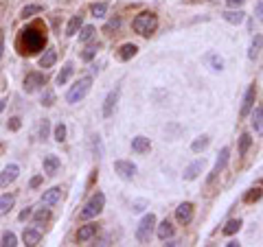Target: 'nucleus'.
Here are the masks:
<instances>
[{
  "label": "nucleus",
  "instance_id": "nucleus-1",
  "mask_svg": "<svg viewBox=\"0 0 263 247\" xmlns=\"http://www.w3.org/2000/svg\"><path fill=\"white\" fill-rule=\"evenodd\" d=\"M22 42H24V50L22 53L27 55H35L38 50L44 48V44H46V33H42L38 26H29L22 31Z\"/></svg>",
  "mask_w": 263,
  "mask_h": 247
},
{
  "label": "nucleus",
  "instance_id": "nucleus-2",
  "mask_svg": "<svg viewBox=\"0 0 263 247\" xmlns=\"http://www.w3.org/2000/svg\"><path fill=\"white\" fill-rule=\"evenodd\" d=\"M132 28H134V33L143 35V38H149V35L156 33V28H158V16L153 11L138 13L134 18V22H132Z\"/></svg>",
  "mask_w": 263,
  "mask_h": 247
},
{
  "label": "nucleus",
  "instance_id": "nucleus-3",
  "mask_svg": "<svg viewBox=\"0 0 263 247\" xmlns=\"http://www.w3.org/2000/svg\"><path fill=\"white\" fill-rule=\"evenodd\" d=\"M103 208H106V195L101 193V191H97L90 199L86 201V206L82 208V212H79V221H92V219H97V217L103 212Z\"/></svg>",
  "mask_w": 263,
  "mask_h": 247
},
{
  "label": "nucleus",
  "instance_id": "nucleus-4",
  "mask_svg": "<svg viewBox=\"0 0 263 247\" xmlns=\"http://www.w3.org/2000/svg\"><path fill=\"white\" fill-rule=\"evenodd\" d=\"M90 88H92V75H86V77H82V79H77V81L70 85V90L66 92V103L77 105L79 101H84V99L88 97Z\"/></svg>",
  "mask_w": 263,
  "mask_h": 247
},
{
  "label": "nucleus",
  "instance_id": "nucleus-5",
  "mask_svg": "<svg viewBox=\"0 0 263 247\" xmlns=\"http://www.w3.org/2000/svg\"><path fill=\"white\" fill-rule=\"evenodd\" d=\"M156 214L153 212H147L143 217L141 221H138V228H136V241L141 243V245H147L151 241V236H153V232H156Z\"/></svg>",
  "mask_w": 263,
  "mask_h": 247
},
{
  "label": "nucleus",
  "instance_id": "nucleus-6",
  "mask_svg": "<svg viewBox=\"0 0 263 247\" xmlns=\"http://www.w3.org/2000/svg\"><path fill=\"white\" fill-rule=\"evenodd\" d=\"M44 85H46V75L44 72H29V75L24 77V83H22V88H24L27 94H35L38 90H44Z\"/></svg>",
  "mask_w": 263,
  "mask_h": 247
},
{
  "label": "nucleus",
  "instance_id": "nucleus-7",
  "mask_svg": "<svg viewBox=\"0 0 263 247\" xmlns=\"http://www.w3.org/2000/svg\"><path fill=\"white\" fill-rule=\"evenodd\" d=\"M228 160H230V149H228V147H224L222 151H219V158L215 160V166L211 169L208 177H206V186H211L219 175H222L224 169H226V164H228Z\"/></svg>",
  "mask_w": 263,
  "mask_h": 247
},
{
  "label": "nucleus",
  "instance_id": "nucleus-8",
  "mask_svg": "<svg viewBox=\"0 0 263 247\" xmlns=\"http://www.w3.org/2000/svg\"><path fill=\"white\" fill-rule=\"evenodd\" d=\"M254 99H257V88H254V83L248 85V90L244 94V101H241V110H239V118L244 120L250 116L252 112V107H254Z\"/></svg>",
  "mask_w": 263,
  "mask_h": 247
},
{
  "label": "nucleus",
  "instance_id": "nucleus-9",
  "mask_svg": "<svg viewBox=\"0 0 263 247\" xmlns=\"http://www.w3.org/2000/svg\"><path fill=\"white\" fill-rule=\"evenodd\" d=\"M193 214H195V206L191 201H182L178 208H175V221L180 225H189L193 221Z\"/></svg>",
  "mask_w": 263,
  "mask_h": 247
},
{
  "label": "nucleus",
  "instance_id": "nucleus-10",
  "mask_svg": "<svg viewBox=\"0 0 263 247\" xmlns=\"http://www.w3.org/2000/svg\"><path fill=\"white\" fill-rule=\"evenodd\" d=\"M119 97H121V88H114L108 92V97L103 101V118H110L116 110V103H119Z\"/></svg>",
  "mask_w": 263,
  "mask_h": 247
},
{
  "label": "nucleus",
  "instance_id": "nucleus-11",
  "mask_svg": "<svg viewBox=\"0 0 263 247\" xmlns=\"http://www.w3.org/2000/svg\"><path fill=\"white\" fill-rule=\"evenodd\" d=\"M97 232H99V223H94V221L79 225V230H77V241H79V243L90 241V238L97 236Z\"/></svg>",
  "mask_w": 263,
  "mask_h": 247
},
{
  "label": "nucleus",
  "instance_id": "nucleus-12",
  "mask_svg": "<svg viewBox=\"0 0 263 247\" xmlns=\"http://www.w3.org/2000/svg\"><path fill=\"white\" fill-rule=\"evenodd\" d=\"M114 171L119 173V177L132 179L136 175V164H132L129 160H116V162H114Z\"/></svg>",
  "mask_w": 263,
  "mask_h": 247
},
{
  "label": "nucleus",
  "instance_id": "nucleus-13",
  "mask_svg": "<svg viewBox=\"0 0 263 247\" xmlns=\"http://www.w3.org/2000/svg\"><path fill=\"white\" fill-rule=\"evenodd\" d=\"M42 166H44V173H46L48 177H53V175H57V171H60L62 160L57 158L55 153H48V156H44V160H42Z\"/></svg>",
  "mask_w": 263,
  "mask_h": 247
},
{
  "label": "nucleus",
  "instance_id": "nucleus-14",
  "mask_svg": "<svg viewBox=\"0 0 263 247\" xmlns=\"http://www.w3.org/2000/svg\"><path fill=\"white\" fill-rule=\"evenodd\" d=\"M18 175H20V166L18 164H7L3 169V173H0V186L13 184V181L18 179Z\"/></svg>",
  "mask_w": 263,
  "mask_h": 247
},
{
  "label": "nucleus",
  "instance_id": "nucleus-15",
  "mask_svg": "<svg viewBox=\"0 0 263 247\" xmlns=\"http://www.w3.org/2000/svg\"><path fill=\"white\" fill-rule=\"evenodd\" d=\"M40 241H42V232H40V228H24V232H22V243H24L27 247L40 245Z\"/></svg>",
  "mask_w": 263,
  "mask_h": 247
},
{
  "label": "nucleus",
  "instance_id": "nucleus-16",
  "mask_svg": "<svg viewBox=\"0 0 263 247\" xmlns=\"http://www.w3.org/2000/svg\"><path fill=\"white\" fill-rule=\"evenodd\" d=\"M60 199H62V188L60 186H53V188H48V191H44L42 197H40L42 206H55Z\"/></svg>",
  "mask_w": 263,
  "mask_h": 247
},
{
  "label": "nucleus",
  "instance_id": "nucleus-17",
  "mask_svg": "<svg viewBox=\"0 0 263 247\" xmlns=\"http://www.w3.org/2000/svg\"><path fill=\"white\" fill-rule=\"evenodd\" d=\"M202 171H204V158L202 160H195L193 164H189L187 169H185V173H182V177H185L187 181H193V179L200 177Z\"/></svg>",
  "mask_w": 263,
  "mask_h": 247
},
{
  "label": "nucleus",
  "instance_id": "nucleus-18",
  "mask_svg": "<svg viewBox=\"0 0 263 247\" xmlns=\"http://www.w3.org/2000/svg\"><path fill=\"white\" fill-rule=\"evenodd\" d=\"M175 234V228H173V223L169 219H165V221H160L156 225V236L160 238V241H167V238H171Z\"/></svg>",
  "mask_w": 263,
  "mask_h": 247
},
{
  "label": "nucleus",
  "instance_id": "nucleus-19",
  "mask_svg": "<svg viewBox=\"0 0 263 247\" xmlns=\"http://www.w3.org/2000/svg\"><path fill=\"white\" fill-rule=\"evenodd\" d=\"M149 149H151V140H149V138H145V136L132 138V151H134V153L143 156V153H147Z\"/></svg>",
  "mask_w": 263,
  "mask_h": 247
},
{
  "label": "nucleus",
  "instance_id": "nucleus-20",
  "mask_svg": "<svg viewBox=\"0 0 263 247\" xmlns=\"http://www.w3.org/2000/svg\"><path fill=\"white\" fill-rule=\"evenodd\" d=\"M55 61H57V50H55V48H46V50H44V53L40 55V59H38L40 68H44V70L53 68Z\"/></svg>",
  "mask_w": 263,
  "mask_h": 247
},
{
  "label": "nucleus",
  "instance_id": "nucleus-21",
  "mask_svg": "<svg viewBox=\"0 0 263 247\" xmlns=\"http://www.w3.org/2000/svg\"><path fill=\"white\" fill-rule=\"evenodd\" d=\"M222 18H224L228 24H235V26H239V24H244L246 13L241 11V9H228V11H224V13H222Z\"/></svg>",
  "mask_w": 263,
  "mask_h": 247
},
{
  "label": "nucleus",
  "instance_id": "nucleus-22",
  "mask_svg": "<svg viewBox=\"0 0 263 247\" xmlns=\"http://www.w3.org/2000/svg\"><path fill=\"white\" fill-rule=\"evenodd\" d=\"M250 125L259 136H263V107H252L250 112Z\"/></svg>",
  "mask_w": 263,
  "mask_h": 247
},
{
  "label": "nucleus",
  "instance_id": "nucleus-23",
  "mask_svg": "<svg viewBox=\"0 0 263 247\" xmlns=\"http://www.w3.org/2000/svg\"><path fill=\"white\" fill-rule=\"evenodd\" d=\"M13 203H16V195H13V193L0 195V217H5V214H9V212H11Z\"/></svg>",
  "mask_w": 263,
  "mask_h": 247
},
{
  "label": "nucleus",
  "instance_id": "nucleus-24",
  "mask_svg": "<svg viewBox=\"0 0 263 247\" xmlns=\"http://www.w3.org/2000/svg\"><path fill=\"white\" fill-rule=\"evenodd\" d=\"M82 26H84V16H82V13H77V16H72L68 20V24H66V35L72 38V35L79 33V28H82Z\"/></svg>",
  "mask_w": 263,
  "mask_h": 247
},
{
  "label": "nucleus",
  "instance_id": "nucleus-25",
  "mask_svg": "<svg viewBox=\"0 0 263 247\" xmlns=\"http://www.w3.org/2000/svg\"><path fill=\"white\" fill-rule=\"evenodd\" d=\"M72 72H75V66H72V61H66L64 68L60 70V75H57V79H55V83H57V85H66V83L70 81Z\"/></svg>",
  "mask_w": 263,
  "mask_h": 247
},
{
  "label": "nucleus",
  "instance_id": "nucleus-26",
  "mask_svg": "<svg viewBox=\"0 0 263 247\" xmlns=\"http://www.w3.org/2000/svg\"><path fill=\"white\" fill-rule=\"evenodd\" d=\"M136 53H138V46H136V44H129V42H127V44H123V46L119 48L116 57H119L121 61H127V59H132V57H134Z\"/></svg>",
  "mask_w": 263,
  "mask_h": 247
},
{
  "label": "nucleus",
  "instance_id": "nucleus-27",
  "mask_svg": "<svg viewBox=\"0 0 263 247\" xmlns=\"http://www.w3.org/2000/svg\"><path fill=\"white\" fill-rule=\"evenodd\" d=\"M50 208H40L38 212H33V225H38V228H42V225H46L50 221Z\"/></svg>",
  "mask_w": 263,
  "mask_h": 247
},
{
  "label": "nucleus",
  "instance_id": "nucleus-28",
  "mask_svg": "<svg viewBox=\"0 0 263 247\" xmlns=\"http://www.w3.org/2000/svg\"><path fill=\"white\" fill-rule=\"evenodd\" d=\"M94 35H97V28H94L92 24H84L82 28H79V42H82V44H88V42H92Z\"/></svg>",
  "mask_w": 263,
  "mask_h": 247
},
{
  "label": "nucleus",
  "instance_id": "nucleus-29",
  "mask_svg": "<svg viewBox=\"0 0 263 247\" xmlns=\"http://www.w3.org/2000/svg\"><path fill=\"white\" fill-rule=\"evenodd\" d=\"M241 225H244V221H241V219H230V221L222 228V234H224V236H235L237 232L241 230Z\"/></svg>",
  "mask_w": 263,
  "mask_h": 247
},
{
  "label": "nucleus",
  "instance_id": "nucleus-30",
  "mask_svg": "<svg viewBox=\"0 0 263 247\" xmlns=\"http://www.w3.org/2000/svg\"><path fill=\"white\" fill-rule=\"evenodd\" d=\"M261 46H263V38L261 35H254L252 42H250V50H248V59H257L259 53H261Z\"/></svg>",
  "mask_w": 263,
  "mask_h": 247
},
{
  "label": "nucleus",
  "instance_id": "nucleus-31",
  "mask_svg": "<svg viewBox=\"0 0 263 247\" xmlns=\"http://www.w3.org/2000/svg\"><path fill=\"white\" fill-rule=\"evenodd\" d=\"M208 144H211V136H206V134H204V136L195 138V140L191 142V151H193V153H202V151L206 149Z\"/></svg>",
  "mask_w": 263,
  "mask_h": 247
},
{
  "label": "nucleus",
  "instance_id": "nucleus-32",
  "mask_svg": "<svg viewBox=\"0 0 263 247\" xmlns=\"http://www.w3.org/2000/svg\"><path fill=\"white\" fill-rule=\"evenodd\" d=\"M44 11V7L42 5H27L24 9L20 11V18L22 20H29V18H33V16H38V13Z\"/></svg>",
  "mask_w": 263,
  "mask_h": 247
},
{
  "label": "nucleus",
  "instance_id": "nucleus-33",
  "mask_svg": "<svg viewBox=\"0 0 263 247\" xmlns=\"http://www.w3.org/2000/svg\"><path fill=\"white\" fill-rule=\"evenodd\" d=\"M99 48H101V46L97 44V42H88V48H86L84 53H82V59H84V61H92L94 57H97Z\"/></svg>",
  "mask_w": 263,
  "mask_h": 247
},
{
  "label": "nucleus",
  "instance_id": "nucleus-34",
  "mask_svg": "<svg viewBox=\"0 0 263 247\" xmlns=\"http://www.w3.org/2000/svg\"><path fill=\"white\" fill-rule=\"evenodd\" d=\"M250 147H252V138H250V134H248V132H244L239 136V149H237L239 156H246Z\"/></svg>",
  "mask_w": 263,
  "mask_h": 247
},
{
  "label": "nucleus",
  "instance_id": "nucleus-35",
  "mask_svg": "<svg viewBox=\"0 0 263 247\" xmlns=\"http://www.w3.org/2000/svg\"><path fill=\"white\" fill-rule=\"evenodd\" d=\"M90 13H92V18H106L108 16V3H94L90 7Z\"/></svg>",
  "mask_w": 263,
  "mask_h": 247
},
{
  "label": "nucleus",
  "instance_id": "nucleus-36",
  "mask_svg": "<svg viewBox=\"0 0 263 247\" xmlns=\"http://www.w3.org/2000/svg\"><path fill=\"white\" fill-rule=\"evenodd\" d=\"M0 245L3 247H16L18 245V236L13 234V232H3V238H0Z\"/></svg>",
  "mask_w": 263,
  "mask_h": 247
},
{
  "label": "nucleus",
  "instance_id": "nucleus-37",
  "mask_svg": "<svg viewBox=\"0 0 263 247\" xmlns=\"http://www.w3.org/2000/svg\"><path fill=\"white\" fill-rule=\"evenodd\" d=\"M119 26H121V18H119V16H114V18H110L108 22H106L103 33H106V35H112L114 31H119Z\"/></svg>",
  "mask_w": 263,
  "mask_h": 247
},
{
  "label": "nucleus",
  "instance_id": "nucleus-38",
  "mask_svg": "<svg viewBox=\"0 0 263 247\" xmlns=\"http://www.w3.org/2000/svg\"><path fill=\"white\" fill-rule=\"evenodd\" d=\"M261 197H263V191H261V188H252V191L244 197V201H246V203H252V201H259Z\"/></svg>",
  "mask_w": 263,
  "mask_h": 247
},
{
  "label": "nucleus",
  "instance_id": "nucleus-39",
  "mask_svg": "<svg viewBox=\"0 0 263 247\" xmlns=\"http://www.w3.org/2000/svg\"><path fill=\"white\" fill-rule=\"evenodd\" d=\"M53 138H55L57 142H64V140H66V125H64V122H60V125H55Z\"/></svg>",
  "mask_w": 263,
  "mask_h": 247
},
{
  "label": "nucleus",
  "instance_id": "nucleus-40",
  "mask_svg": "<svg viewBox=\"0 0 263 247\" xmlns=\"http://www.w3.org/2000/svg\"><path fill=\"white\" fill-rule=\"evenodd\" d=\"M55 103V94H53V90H44V97H42V105L44 107H50Z\"/></svg>",
  "mask_w": 263,
  "mask_h": 247
},
{
  "label": "nucleus",
  "instance_id": "nucleus-41",
  "mask_svg": "<svg viewBox=\"0 0 263 247\" xmlns=\"http://www.w3.org/2000/svg\"><path fill=\"white\" fill-rule=\"evenodd\" d=\"M48 132H50V122H48V118H44L42 125H40V138L42 140H46L48 138Z\"/></svg>",
  "mask_w": 263,
  "mask_h": 247
},
{
  "label": "nucleus",
  "instance_id": "nucleus-42",
  "mask_svg": "<svg viewBox=\"0 0 263 247\" xmlns=\"http://www.w3.org/2000/svg\"><path fill=\"white\" fill-rule=\"evenodd\" d=\"M226 5H228V9H241L246 5V0H226Z\"/></svg>",
  "mask_w": 263,
  "mask_h": 247
},
{
  "label": "nucleus",
  "instance_id": "nucleus-43",
  "mask_svg": "<svg viewBox=\"0 0 263 247\" xmlns=\"http://www.w3.org/2000/svg\"><path fill=\"white\" fill-rule=\"evenodd\" d=\"M20 125H22V122H20V118H18V116H13V118L9 120V125H7V127H9L11 132H18V129H20Z\"/></svg>",
  "mask_w": 263,
  "mask_h": 247
},
{
  "label": "nucleus",
  "instance_id": "nucleus-44",
  "mask_svg": "<svg viewBox=\"0 0 263 247\" xmlns=\"http://www.w3.org/2000/svg\"><path fill=\"white\" fill-rule=\"evenodd\" d=\"M211 61H213V66H215V70H222V66H224L222 57H217V55H211Z\"/></svg>",
  "mask_w": 263,
  "mask_h": 247
},
{
  "label": "nucleus",
  "instance_id": "nucleus-45",
  "mask_svg": "<svg viewBox=\"0 0 263 247\" xmlns=\"http://www.w3.org/2000/svg\"><path fill=\"white\" fill-rule=\"evenodd\" d=\"M42 181H44V175H35L31 181H29V188H38V186L42 184Z\"/></svg>",
  "mask_w": 263,
  "mask_h": 247
},
{
  "label": "nucleus",
  "instance_id": "nucleus-46",
  "mask_svg": "<svg viewBox=\"0 0 263 247\" xmlns=\"http://www.w3.org/2000/svg\"><path fill=\"white\" fill-rule=\"evenodd\" d=\"M254 16H257V20H263V3L261 0L254 5Z\"/></svg>",
  "mask_w": 263,
  "mask_h": 247
},
{
  "label": "nucleus",
  "instance_id": "nucleus-47",
  "mask_svg": "<svg viewBox=\"0 0 263 247\" xmlns=\"http://www.w3.org/2000/svg\"><path fill=\"white\" fill-rule=\"evenodd\" d=\"M5 55V28H0V59Z\"/></svg>",
  "mask_w": 263,
  "mask_h": 247
},
{
  "label": "nucleus",
  "instance_id": "nucleus-48",
  "mask_svg": "<svg viewBox=\"0 0 263 247\" xmlns=\"http://www.w3.org/2000/svg\"><path fill=\"white\" fill-rule=\"evenodd\" d=\"M29 217H33V210H31V208L22 210V212H20V221H27V219H29Z\"/></svg>",
  "mask_w": 263,
  "mask_h": 247
},
{
  "label": "nucleus",
  "instance_id": "nucleus-49",
  "mask_svg": "<svg viewBox=\"0 0 263 247\" xmlns=\"http://www.w3.org/2000/svg\"><path fill=\"white\" fill-rule=\"evenodd\" d=\"M5 107H7V101H0V114L5 112Z\"/></svg>",
  "mask_w": 263,
  "mask_h": 247
},
{
  "label": "nucleus",
  "instance_id": "nucleus-50",
  "mask_svg": "<svg viewBox=\"0 0 263 247\" xmlns=\"http://www.w3.org/2000/svg\"><path fill=\"white\" fill-rule=\"evenodd\" d=\"M3 151H5V144H3V142H0V156H3Z\"/></svg>",
  "mask_w": 263,
  "mask_h": 247
}]
</instances>
